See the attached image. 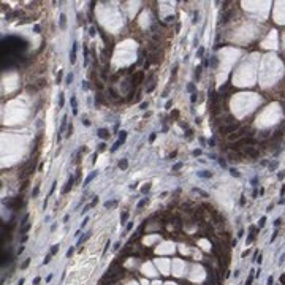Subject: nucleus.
Here are the masks:
<instances>
[{"mask_svg":"<svg viewBox=\"0 0 285 285\" xmlns=\"http://www.w3.org/2000/svg\"><path fill=\"white\" fill-rule=\"evenodd\" d=\"M177 114H179V113H177V111H173V114H171V116H173V117H174V119H176V117H177Z\"/></svg>","mask_w":285,"mask_h":285,"instance_id":"nucleus-42","label":"nucleus"},{"mask_svg":"<svg viewBox=\"0 0 285 285\" xmlns=\"http://www.w3.org/2000/svg\"><path fill=\"white\" fill-rule=\"evenodd\" d=\"M97 87H98V89H103V84L100 82V81H97Z\"/></svg>","mask_w":285,"mask_h":285,"instance_id":"nucleus-39","label":"nucleus"},{"mask_svg":"<svg viewBox=\"0 0 285 285\" xmlns=\"http://www.w3.org/2000/svg\"><path fill=\"white\" fill-rule=\"evenodd\" d=\"M59 26H60V29H65V26H67V16H65V14H60V19H59Z\"/></svg>","mask_w":285,"mask_h":285,"instance_id":"nucleus-8","label":"nucleus"},{"mask_svg":"<svg viewBox=\"0 0 285 285\" xmlns=\"http://www.w3.org/2000/svg\"><path fill=\"white\" fill-rule=\"evenodd\" d=\"M158 62H162V54H158V52L152 54V57L149 59V63H158Z\"/></svg>","mask_w":285,"mask_h":285,"instance_id":"nucleus-5","label":"nucleus"},{"mask_svg":"<svg viewBox=\"0 0 285 285\" xmlns=\"http://www.w3.org/2000/svg\"><path fill=\"white\" fill-rule=\"evenodd\" d=\"M60 79H62V71H59V74H57V82H60Z\"/></svg>","mask_w":285,"mask_h":285,"instance_id":"nucleus-35","label":"nucleus"},{"mask_svg":"<svg viewBox=\"0 0 285 285\" xmlns=\"http://www.w3.org/2000/svg\"><path fill=\"white\" fill-rule=\"evenodd\" d=\"M76 49H78V43H73L71 46V56H70V63L76 62Z\"/></svg>","mask_w":285,"mask_h":285,"instance_id":"nucleus-2","label":"nucleus"},{"mask_svg":"<svg viewBox=\"0 0 285 285\" xmlns=\"http://www.w3.org/2000/svg\"><path fill=\"white\" fill-rule=\"evenodd\" d=\"M73 182H74L73 176H70V177H68V182H67V186H65V187H63V190H62V193H68V190L73 187Z\"/></svg>","mask_w":285,"mask_h":285,"instance_id":"nucleus-6","label":"nucleus"},{"mask_svg":"<svg viewBox=\"0 0 285 285\" xmlns=\"http://www.w3.org/2000/svg\"><path fill=\"white\" fill-rule=\"evenodd\" d=\"M63 105H65V98H63V94H59V106L63 108Z\"/></svg>","mask_w":285,"mask_h":285,"instance_id":"nucleus-12","label":"nucleus"},{"mask_svg":"<svg viewBox=\"0 0 285 285\" xmlns=\"http://www.w3.org/2000/svg\"><path fill=\"white\" fill-rule=\"evenodd\" d=\"M155 138H157V135H155V133H152V135H151V138H149V141L152 143V141H154V139H155Z\"/></svg>","mask_w":285,"mask_h":285,"instance_id":"nucleus-31","label":"nucleus"},{"mask_svg":"<svg viewBox=\"0 0 285 285\" xmlns=\"http://www.w3.org/2000/svg\"><path fill=\"white\" fill-rule=\"evenodd\" d=\"M190 100H192V103L197 102V94H192V98H190Z\"/></svg>","mask_w":285,"mask_h":285,"instance_id":"nucleus-33","label":"nucleus"},{"mask_svg":"<svg viewBox=\"0 0 285 285\" xmlns=\"http://www.w3.org/2000/svg\"><path fill=\"white\" fill-rule=\"evenodd\" d=\"M154 87H155V84H151V86L147 87V92H152V91H154Z\"/></svg>","mask_w":285,"mask_h":285,"instance_id":"nucleus-30","label":"nucleus"},{"mask_svg":"<svg viewBox=\"0 0 285 285\" xmlns=\"http://www.w3.org/2000/svg\"><path fill=\"white\" fill-rule=\"evenodd\" d=\"M59 252V246H52V249H51V255H56Z\"/></svg>","mask_w":285,"mask_h":285,"instance_id":"nucleus-20","label":"nucleus"},{"mask_svg":"<svg viewBox=\"0 0 285 285\" xmlns=\"http://www.w3.org/2000/svg\"><path fill=\"white\" fill-rule=\"evenodd\" d=\"M149 190H151V184H146V186H144V187L141 189V192H143V193H147Z\"/></svg>","mask_w":285,"mask_h":285,"instance_id":"nucleus-14","label":"nucleus"},{"mask_svg":"<svg viewBox=\"0 0 285 285\" xmlns=\"http://www.w3.org/2000/svg\"><path fill=\"white\" fill-rule=\"evenodd\" d=\"M166 21H168V22H173V21H174V16H168Z\"/></svg>","mask_w":285,"mask_h":285,"instance_id":"nucleus-36","label":"nucleus"},{"mask_svg":"<svg viewBox=\"0 0 285 285\" xmlns=\"http://www.w3.org/2000/svg\"><path fill=\"white\" fill-rule=\"evenodd\" d=\"M33 284H35V285H38V284H40V277H35V281H33Z\"/></svg>","mask_w":285,"mask_h":285,"instance_id":"nucleus-41","label":"nucleus"},{"mask_svg":"<svg viewBox=\"0 0 285 285\" xmlns=\"http://www.w3.org/2000/svg\"><path fill=\"white\" fill-rule=\"evenodd\" d=\"M127 217H128V214H127V212H124V214H122V219H121V220H122V223H125Z\"/></svg>","mask_w":285,"mask_h":285,"instance_id":"nucleus-25","label":"nucleus"},{"mask_svg":"<svg viewBox=\"0 0 285 285\" xmlns=\"http://www.w3.org/2000/svg\"><path fill=\"white\" fill-rule=\"evenodd\" d=\"M147 203V198H144V200H141V201H139L138 203V209H141L143 206H144V204H146Z\"/></svg>","mask_w":285,"mask_h":285,"instance_id":"nucleus-16","label":"nucleus"},{"mask_svg":"<svg viewBox=\"0 0 285 285\" xmlns=\"http://www.w3.org/2000/svg\"><path fill=\"white\" fill-rule=\"evenodd\" d=\"M182 168V163L181 162H179V163H176V165H174V166H173V169H174V171H177V169H181Z\"/></svg>","mask_w":285,"mask_h":285,"instance_id":"nucleus-22","label":"nucleus"},{"mask_svg":"<svg viewBox=\"0 0 285 285\" xmlns=\"http://www.w3.org/2000/svg\"><path fill=\"white\" fill-rule=\"evenodd\" d=\"M71 81H73V73H70V74H67V78H65V84H71Z\"/></svg>","mask_w":285,"mask_h":285,"instance_id":"nucleus-13","label":"nucleus"},{"mask_svg":"<svg viewBox=\"0 0 285 285\" xmlns=\"http://www.w3.org/2000/svg\"><path fill=\"white\" fill-rule=\"evenodd\" d=\"M71 106H73V114H78V108H76V98L71 97Z\"/></svg>","mask_w":285,"mask_h":285,"instance_id":"nucleus-11","label":"nucleus"},{"mask_svg":"<svg viewBox=\"0 0 285 285\" xmlns=\"http://www.w3.org/2000/svg\"><path fill=\"white\" fill-rule=\"evenodd\" d=\"M117 166L121 168V169H127V166H128V162H127V158H122V160H119Z\"/></svg>","mask_w":285,"mask_h":285,"instance_id":"nucleus-7","label":"nucleus"},{"mask_svg":"<svg viewBox=\"0 0 285 285\" xmlns=\"http://www.w3.org/2000/svg\"><path fill=\"white\" fill-rule=\"evenodd\" d=\"M97 135H98V138H102V139H108L109 138V132L106 128H100L97 132Z\"/></svg>","mask_w":285,"mask_h":285,"instance_id":"nucleus-4","label":"nucleus"},{"mask_svg":"<svg viewBox=\"0 0 285 285\" xmlns=\"http://www.w3.org/2000/svg\"><path fill=\"white\" fill-rule=\"evenodd\" d=\"M105 149H106V144H105V143H100V144H98V151H105Z\"/></svg>","mask_w":285,"mask_h":285,"instance_id":"nucleus-23","label":"nucleus"},{"mask_svg":"<svg viewBox=\"0 0 285 285\" xmlns=\"http://www.w3.org/2000/svg\"><path fill=\"white\" fill-rule=\"evenodd\" d=\"M187 89H189V92H193V91H195V86H193V84H189Z\"/></svg>","mask_w":285,"mask_h":285,"instance_id":"nucleus-27","label":"nucleus"},{"mask_svg":"<svg viewBox=\"0 0 285 285\" xmlns=\"http://www.w3.org/2000/svg\"><path fill=\"white\" fill-rule=\"evenodd\" d=\"M82 89H84V91H87V89H89V84H87L86 81L82 82Z\"/></svg>","mask_w":285,"mask_h":285,"instance_id":"nucleus-32","label":"nucleus"},{"mask_svg":"<svg viewBox=\"0 0 285 285\" xmlns=\"http://www.w3.org/2000/svg\"><path fill=\"white\" fill-rule=\"evenodd\" d=\"M125 138H127V132H121V133H119V139H117V141L121 144H124V143H125Z\"/></svg>","mask_w":285,"mask_h":285,"instance_id":"nucleus-10","label":"nucleus"},{"mask_svg":"<svg viewBox=\"0 0 285 285\" xmlns=\"http://www.w3.org/2000/svg\"><path fill=\"white\" fill-rule=\"evenodd\" d=\"M29 228H30V225H26V227H24V228H22V233H26V231H27V230H29Z\"/></svg>","mask_w":285,"mask_h":285,"instance_id":"nucleus-38","label":"nucleus"},{"mask_svg":"<svg viewBox=\"0 0 285 285\" xmlns=\"http://www.w3.org/2000/svg\"><path fill=\"white\" fill-rule=\"evenodd\" d=\"M119 146H122V144L119 143V141H116V143H114V146L111 147V151H113V152H114V151H117V149H119Z\"/></svg>","mask_w":285,"mask_h":285,"instance_id":"nucleus-17","label":"nucleus"},{"mask_svg":"<svg viewBox=\"0 0 285 285\" xmlns=\"http://www.w3.org/2000/svg\"><path fill=\"white\" fill-rule=\"evenodd\" d=\"M114 204H116V201H106L105 203V208H113Z\"/></svg>","mask_w":285,"mask_h":285,"instance_id":"nucleus-21","label":"nucleus"},{"mask_svg":"<svg viewBox=\"0 0 285 285\" xmlns=\"http://www.w3.org/2000/svg\"><path fill=\"white\" fill-rule=\"evenodd\" d=\"M143 78H144V73H143V71L133 73V76H132V87H136L138 84H141V82H143Z\"/></svg>","mask_w":285,"mask_h":285,"instance_id":"nucleus-1","label":"nucleus"},{"mask_svg":"<svg viewBox=\"0 0 285 285\" xmlns=\"http://www.w3.org/2000/svg\"><path fill=\"white\" fill-rule=\"evenodd\" d=\"M82 122H84V125H86V127H89V125H91V122H89V121H87V119H84V121H82Z\"/></svg>","mask_w":285,"mask_h":285,"instance_id":"nucleus-37","label":"nucleus"},{"mask_svg":"<svg viewBox=\"0 0 285 285\" xmlns=\"http://www.w3.org/2000/svg\"><path fill=\"white\" fill-rule=\"evenodd\" d=\"M203 52H204V49H203V48H200V49H198V57H201V56H203Z\"/></svg>","mask_w":285,"mask_h":285,"instance_id":"nucleus-29","label":"nucleus"},{"mask_svg":"<svg viewBox=\"0 0 285 285\" xmlns=\"http://www.w3.org/2000/svg\"><path fill=\"white\" fill-rule=\"evenodd\" d=\"M49 260H51V255H48V257L44 258V261H43V263H44V264H48V263H49Z\"/></svg>","mask_w":285,"mask_h":285,"instance_id":"nucleus-34","label":"nucleus"},{"mask_svg":"<svg viewBox=\"0 0 285 285\" xmlns=\"http://www.w3.org/2000/svg\"><path fill=\"white\" fill-rule=\"evenodd\" d=\"M71 132H73V125H71V124H70V125L67 127V136H68V138L71 136Z\"/></svg>","mask_w":285,"mask_h":285,"instance_id":"nucleus-15","label":"nucleus"},{"mask_svg":"<svg viewBox=\"0 0 285 285\" xmlns=\"http://www.w3.org/2000/svg\"><path fill=\"white\" fill-rule=\"evenodd\" d=\"M89 33H91L92 37H95V33H97V29H95V27H91V32H89Z\"/></svg>","mask_w":285,"mask_h":285,"instance_id":"nucleus-26","label":"nucleus"},{"mask_svg":"<svg viewBox=\"0 0 285 285\" xmlns=\"http://www.w3.org/2000/svg\"><path fill=\"white\" fill-rule=\"evenodd\" d=\"M7 204H8V206H11V208H21V204H22V200L19 198V197H16V198L13 200V201H8Z\"/></svg>","mask_w":285,"mask_h":285,"instance_id":"nucleus-3","label":"nucleus"},{"mask_svg":"<svg viewBox=\"0 0 285 285\" xmlns=\"http://www.w3.org/2000/svg\"><path fill=\"white\" fill-rule=\"evenodd\" d=\"M198 176H201V177H211V173H198Z\"/></svg>","mask_w":285,"mask_h":285,"instance_id":"nucleus-24","label":"nucleus"},{"mask_svg":"<svg viewBox=\"0 0 285 285\" xmlns=\"http://www.w3.org/2000/svg\"><path fill=\"white\" fill-rule=\"evenodd\" d=\"M29 263H30V258H27V260H26V261H24V263L21 264V269H26V268L29 266Z\"/></svg>","mask_w":285,"mask_h":285,"instance_id":"nucleus-18","label":"nucleus"},{"mask_svg":"<svg viewBox=\"0 0 285 285\" xmlns=\"http://www.w3.org/2000/svg\"><path fill=\"white\" fill-rule=\"evenodd\" d=\"M38 192H40V186H37V187L33 189V192H32V197L35 198V197H37V195H38Z\"/></svg>","mask_w":285,"mask_h":285,"instance_id":"nucleus-19","label":"nucleus"},{"mask_svg":"<svg viewBox=\"0 0 285 285\" xmlns=\"http://www.w3.org/2000/svg\"><path fill=\"white\" fill-rule=\"evenodd\" d=\"M95 176H97V171H94V173H91V174H89V176L86 177V181H84V184H82V186H87V184H89V182H91V181H92V179H94Z\"/></svg>","mask_w":285,"mask_h":285,"instance_id":"nucleus-9","label":"nucleus"},{"mask_svg":"<svg viewBox=\"0 0 285 285\" xmlns=\"http://www.w3.org/2000/svg\"><path fill=\"white\" fill-rule=\"evenodd\" d=\"M171 106H173V102H166V105H165L166 109H171Z\"/></svg>","mask_w":285,"mask_h":285,"instance_id":"nucleus-28","label":"nucleus"},{"mask_svg":"<svg viewBox=\"0 0 285 285\" xmlns=\"http://www.w3.org/2000/svg\"><path fill=\"white\" fill-rule=\"evenodd\" d=\"M147 108V102L146 103H141V109H146Z\"/></svg>","mask_w":285,"mask_h":285,"instance_id":"nucleus-40","label":"nucleus"}]
</instances>
